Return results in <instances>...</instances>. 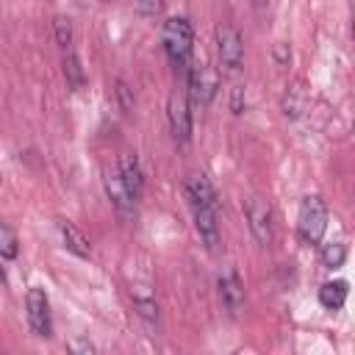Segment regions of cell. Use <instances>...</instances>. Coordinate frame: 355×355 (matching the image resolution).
I'll return each instance as SVG.
<instances>
[{"label": "cell", "instance_id": "cell-3", "mask_svg": "<svg viewBox=\"0 0 355 355\" xmlns=\"http://www.w3.org/2000/svg\"><path fill=\"white\" fill-rule=\"evenodd\" d=\"M300 236L305 244H319L322 236H324V227H327V205L322 197H305L302 205H300Z\"/></svg>", "mask_w": 355, "mask_h": 355}, {"label": "cell", "instance_id": "cell-2", "mask_svg": "<svg viewBox=\"0 0 355 355\" xmlns=\"http://www.w3.org/2000/svg\"><path fill=\"white\" fill-rule=\"evenodd\" d=\"M161 42H164V50L169 55L172 64H186L189 55H191V47H194V31H191V22L186 17H169L164 22V31H161Z\"/></svg>", "mask_w": 355, "mask_h": 355}, {"label": "cell", "instance_id": "cell-9", "mask_svg": "<svg viewBox=\"0 0 355 355\" xmlns=\"http://www.w3.org/2000/svg\"><path fill=\"white\" fill-rule=\"evenodd\" d=\"M216 86H219V78L211 67H194L189 72V89H191V100L197 105H208L216 94Z\"/></svg>", "mask_w": 355, "mask_h": 355}, {"label": "cell", "instance_id": "cell-10", "mask_svg": "<svg viewBox=\"0 0 355 355\" xmlns=\"http://www.w3.org/2000/svg\"><path fill=\"white\" fill-rule=\"evenodd\" d=\"M219 294H222V302L230 313H239L244 308V286H241V280L233 269H227L219 277Z\"/></svg>", "mask_w": 355, "mask_h": 355}, {"label": "cell", "instance_id": "cell-21", "mask_svg": "<svg viewBox=\"0 0 355 355\" xmlns=\"http://www.w3.org/2000/svg\"><path fill=\"white\" fill-rule=\"evenodd\" d=\"M139 3H141V11L144 14H158L161 6H164V0H139Z\"/></svg>", "mask_w": 355, "mask_h": 355}, {"label": "cell", "instance_id": "cell-6", "mask_svg": "<svg viewBox=\"0 0 355 355\" xmlns=\"http://www.w3.org/2000/svg\"><path fill=\"white\" fill-rule=\"evenodd\" d=\"M103 183H105V194L111 197L116 214H119L122 219H133L139 200L128 191V186H125V180H122V175H119V169H105V172H103Z\"/></svg>", "mask_w": 355, "mask_h": 355}, {"label": "cell", "instance_id": "cell-1", "mask_svg": "<svg viewBox=\"0 0 355 355\" xmlns=\"http://www.w3.org/2000/svg\"><path fill=\"white\" fill-rule=\"evenodd\" d=\"M186 194H189V202H191V211H194L197 233H200L202 244L214 252L216 244H219V222H216L219 202H216V191H214L211 180L200 172V175H191L186 180Z\"/></svg>", "mask_w": 355, "mask_h": 355}, {"label": "cell", "instance_id": "cell-14", "mask_svg": "<svg viewBox=\"0 0 355 355\" xmlns=\"http://www.w3.org/2000/svg\"><path fill=\"white\" fill-rule=\"evenodd\" d=\"M64 75H67L72 89H80L83 80H86L83 78V67H80V61H78V55L72 50H67V55H64Z\"/></svg>", "mask_w": 355, "mask_h": 355}, {"label": "cell", "instance_id": "cell-17", "mask_svg": "<svg viewBox=\"0 0 355 355\" xmlns=\"http://www.w3.org/2000/svg\"><path fill=\"white\" fill-rule=\"evenodd\" d=\"M344 258H347V247L344 244H327L324 250H322V261H324V266L327 269H338L341 263H344Z\"/></svg>", "mask_w": 355, "mask_h": 355}, {"label": "cell", "instance_id": "cell-13", "mask_svg": "<svg viewBox=\"0 0 355 355\" xmlns=\"http://www.w3.org/2000/svg\"><path fill=\"white\" fill-rule=\"evenodd\" d=\"M319 302H322L327 311H338V308L347 302V283H344V280L324 283V286L319 288Z\"/></svg>", "mask_w": 355, "mask_h": 355}, {"label": "cell", "instance_id": "cell-4", "mask_svg": "<svg viewBox=\"0 0 355 355\" xmlns=\"http://www.w3.org/2000/svg\"><path fill=\"white\" fill-rule=\"evenodd\" d=\"M216 47H219V58H222V67L227 72H239L241 69V61H244V44H241V33L222 22L216 28Z\"/></svg>", "mask_w": 355, "mask_h": 355}, {"label": "cell", "instance_id": "cell-20", "mask_svg": "<svg viewBox=\"0 0 355 355\" xmlns=\"http://www.w3.org/2000/svg\"><path fill=\"white\" fill-rule=\"evenodd\" d=\"M116 94H119L122 108H125V111H130V108H133V97H130V89H128L122 80H116Z\"/></svg>", "mask_w": 355, "mask_h": 355}, {"label": "cell", "instance_id": "cell-23", "mask_svg": "<svg viewBox=\"0 0 355 355\" xmlns=\"http://www.w3.org/2000/svg\"><path fill=\"white\" fill-rule=\"evenodd\" d=\"M69 347H72V349H86V352H92V349H94V347H92V344H86V341H72Z\"/></svg>", "mask_w": 355, "mask_h": 355}, {"label": "cell", "instance_id": "cell-8", "mask_svg": "<svg viewBox=\"0 0 355 355\" xmlns=\"http://www.w3.org/2000/svg\"><path fill=\"white\" fill-rule=\"evenodd\" d=\"M166 116H169V128H172L175 141L186 144L191 139V111H189L186 97L172 94L169 103H166Z\"/></svg>", "mask_w": 355, "mask_h": 355}, {"label": "cell", "instance_id": "cell-16", "mask_svg": "<svg viewBox=\"0 0 355 355\" xmlns=\"http://www.w3.org/2000/svg\"><path fill=\"white\" fill-rule=\"evenodd\" d=\"M17 252H19V247H17L14 230L6 222H0V255L3 258H17Z\"/></svg>", "mask_w": 355, "mask_h": 355}, {"label": "cell", "instance_id": "cell-12", "mask_svg": "<svg viewBox=\"0 0 355 355\" xmlns=\"http://www.w3.org/2000/svg\"><path fill=\"white\" fill-rule=\"evenodd\" d=\"M58 233H61L64 247H67L69 252H75V255H80V258H89V255H92V244H89V239H86L72 222L58 219Z\"/></svg>", "mask_w": 355, "mask_h": 355}, {"label": "cell", "instance_id": "cell-11", "mask_svg": "<svg viewBox=\"0 0 355 355\" xmlns=\"http://www.w3.org/2000/svg\"><path fill=\"white\" fill-rule=\"evenodd\" d=\"M119 175H122V180H125V186H128V191L136 197V200H141V191H144V175H141V166H139V158L133 155V153H125L122 158H119Z\"/></svg>", "mask_w": 355, "mask_h": 355}, {"label": "cell", "instance_id": "cell-19", "mask_svg": "<svg viewBox=\"0 0 355 355\" xmlns=\"http://www.w3.org/2000/svg\"><path fill=\"white\" fill-rule=\"evenodd\" d=\"M55 39H58V44H61L64 50L72 44V22H69L67 17H58V19H55Z\"/></svg>", "mask_w": 355, "mask_h": 355}, {"label": "cell", "instance_id": "cell-7", "mask_svg": "<svg viewBox=\"0 0 355 355\" xmlns=\"http://www.w3.org/2000/svg\"><path fill=\"white\" fill-rule=\"evenodd\" d=\"M25 308H28V324L36 336H50V302H47V294L42 288H31L28 297H25Z\"/></svg>", "mask_w": 355, "mask_h": 355}, {"label": "cell", "instance_id": "cell-15", "mask_svg": "<svg viewBox=\"0 0 355 355\" xmlns=\"http://www.w3.org/2000/svg\"><path fill=\"white\" fill-rule=\"evenodd\" d=\"M283 108H286L288 116H300V114H302V108H305V92H302L300 83H294V86L286 92V103H283Z\"/></svg>", "mask_w": 355, "mask_h": 355}, {"label": "cell", "instance_id": "cell-5", "mask_svg": "<svg viewBox=\"0 0 355 355\" xmlns=\"http://www.w3.org/2000/svg\"><path fill=\"white\" fill-rule=\"evenodd\" d=\"M244 216L250 222V230H252L255 241L263 244V247L272 244L275 227H272V211H269V205L263 200H258V197H250V200H244Z\"/></svg>", "mask_w": 355, "mask_h": 355}, {"label": "cell", "instance_id": "cell-22", "mask_svg": "<svg viewBox=\"0 0 355 355\" xmlns=\"http://www.w3.org/2000/svg\"><path fill=\"white\" fill-rule=\"evenodd\" d=\"M275 58L280 61V64H286L288 61V53H286V44L280 42V44H275Z\"/></svg>", "mask_w": 355, "mask_h": 355}, {"label": "cell", "instance_id": "cell-18", "mask_svg": "<svg viewBox=\"0 0 355 355\" xmlns=\"http://www.w3.org/2000/svg\"><path fill=\"white\" fill-rule=\"evenodd\" d=\"M136 308H139V313L147 324H153L158 319V308H155V300L150 294H136Z\"/></svg>", "mask_w": 355, "mask_h": 355}]
</instances>
